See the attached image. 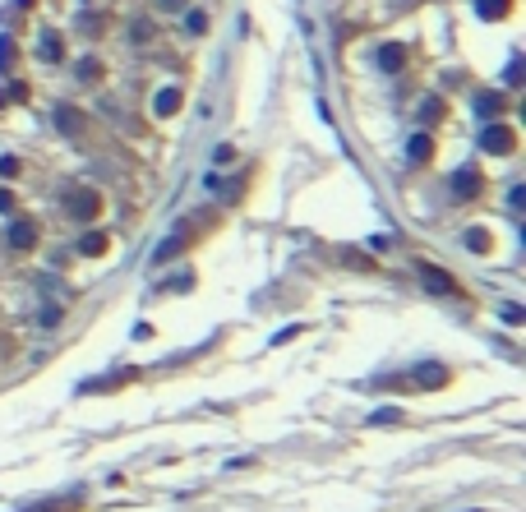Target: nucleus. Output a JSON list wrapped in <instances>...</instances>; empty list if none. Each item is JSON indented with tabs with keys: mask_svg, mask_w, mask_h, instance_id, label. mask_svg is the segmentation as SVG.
Here are the masks:
<instances>
[{
	"mask_svg": "<svg viewBox=\"0 0 526 512\" xmlns=\"http://www.w3.org/2000/svg\"><path fill=\"white\" fill-rule=\"evenodd\" d=\"M420 116H425V120H439V116H443V107H439V97H430V102L420 107Z\"/></svg>",
	"mask_w": 526,
	"mask_h": 512,
	"instance_id": "obj_15",
	"label": "nucleus"
},
{
	"mask_svg": "<svg viewBox=\"0 0 526 512\" xmlns=\"http://www.w3.org/2000/svg\"><path fill=\"white\" fill-rule=\"evenodd\" d=\"M480 148H485V153H494V157L512 153V148H517V129H508V125H490V129L480 134Z\"/></svg>",
	"mask_w": 526,
	"mask_h": 512,
	"instance_id": "obj_1",
	"label": "nucleus"
},
{
	"mask_svg": "<svg viewBox=\"0 0 526 512\" xmlns=\"http://www.w3.org/2000/svg\"><path fill=\"white\" fill-rule=\"evenodd\" d=\"M157 5H162V10H180V0H157Z\"/></svg>",
	"mask_w": 526,
	"mask_h": 512,
	"instance_id": "obj_21",
	"label": "nucleus"
},
{
	"mask_svg": "<svg viewBox=\"0 0 526 512\" xmlns=\"http://www.w3.org/2000/svg\"><path fill=\"white\" fill-rule=\"evenodd\" d=\"M420 383L439 388V383H443V370H439V365H425V370H420Z\"/></svg>",
	"mask_w": 526,
	"mask_h": 512,
	"instance_id": "obj_14",
	"label": "nucleus"
},
{
	"mask_svg": "<svg viewBox=\"0 0 526 512\" xmlns=\"http://www.w3.org/2000/svg\"><path fill=\"white\" fill-rule=\"evenodd\" d=\"M5 61H14V42H0V65Z\"/></svg>",
	"mask_w": 526,
	"mask_h": 512,
	"instance_id": "obj_20",
	"label": "nucleus"
},
{
	"mask_svg": "<svg viewBox=\"0 0 526 512\" xmlns=\"http://www.w3.org/2000/svg\"><path fill=\"white\" fill-rule=\"evenodd\" d=\"M503 78H508V83H522V61H512V65H508V74H503Z\"/></svg>",
	"mask_w": 526,
	"mask_h": 512,
	"instance_id": "obj_19",
	"label": "nucleus"
},
{
	"mask_svg": "<svg viewBox=\"0 0 526 512\" xmlns=\"http://www.w3.org/2000/svg\"><path fill=\"white\" fill-rule=\"evenodd\" d=\"M180 102H185V97H180V88H162V93L153 97V111H157V116H176V111H180Z\"/></svg>",
	"mask_w": 526,
	"mask_h": 512,
	"instance_id": "obj_4",
	"label": "nucleus"
},
{
	"mask_svg": "<svg viewBox=\"0 0 526 512\" xmlns=\"http://www.w3.org/2000/svg\"><path fill=\"white\" fill-rule=\"evenodd\" d=\"M61 37H56V32H47V37H42V47H37V56H42V61H61Z\"/></svg>",
	"mask_w": 526,
	"mask_h": 512,
	"instance_id": "obj_9",
	"label": "nucleus"
},
{
	"mask_svg": "<svg viewBox=\"0 0 526 512\" xmlns=\"http://www.w3.org/2000/svg\"><path fill=\"white\" fill-rule=\"evenodd\" d=\"M56 120H61V129H70V134H74V129H78V120H74V116H70V107H61V116H56Z\"/></svg>",
	"mask_w": 526,
	"mask_h": 512,
	"instance_id": "obj_18",
	"label": "nucleus"
},
{
	"mask_svg": "<svg viewBox=\"0 0 526 512\" xmlns=\"http://www.w3.org/2000/svg\"><path fill=\"white\" fill-rule=\"evenodd\" d=\"M480 19H508L512 14V0H476Z\"/></svg>",
	"mask_w": 526,
	"mask_h": 512,
	"instance_id": "obj_7",
	"label": "nucleus"
},
{
	"mask_svg": "<svg viewBox=\"0 0 526 512\" xmlns=\"http://www.w3.org/2000/svg\"><path fill=\"white\" fill-rule=\"evenodd\" d=\"M83 254H102V249H107V235H83Z\"/></svg>",
	"mask_w": 526,
	"mask_h": 512,
	"instance_id": "obj_13",
	"label": "nucleus"
},
{
	"mask_svg": "<svg viewBox=\"0 0 526 512\" xmlns=\"http://www.w3.org/2000/svg\"><path fill=\"white\" fill-rule=\"evenodd\" d=\"M129 32H134V42H139V47H143V42H148V37H153V28H148L143 19H139V23H134V28H129Z\"/></svg>",
	"mask_w": 526,
	"mask_h": 512,
	"instance_id": "obj_17",
	"label": "nucleus"
},
{
	"mask_svg": "<svg viewBox=\"0 0 526 512\" xmlns=\"http://www.w3.org/2000/svg\"><path fill=\"white\" fill-rule=\"evenodd\" d=\"M466 245H471V249H490V235H485V231H471V235H466Z\"/></svg>",
	"mask_w": 526,
	"mask_h": 512,
	"instance_id": "obj_16",
	"label": "nucleus"
},
{
	"mask_svg": "<svg viewBox=\"0 0 526 512\" xmlns=\"http://www.w3.org/2000/svg\"><path fill=\"white\" fill-rule=\"evenodd\" d=\"M402 65H406V51L397 47V42H392V47H383V51H379V70H388V74H397Z\"/></svg>",
	"mask_w": 526,
	"mask_h": 512,
	"instance_id": "obj_5",
	"label": "nucleus"
},
{
	"mask_svg": "<svg viewBox=\"0 0 526 512\" xmlns=\"http://www.w3.org/2000/svg\"><path fill=\"white\" fill-rule=\"evenodd\" d=\"M70 213H74L78 222H93L97 217V194L93 189H74V194H70Z\"/></svg>",
	"mask_w": 526,
	"mask_h": 512,
	"instance_id": "obj_3",
	"label": "nucleus"
},
{
	"mask_svg": "<svg viewBox=\"0 0 526 512\" xmlns=\"http://www.w3.org/2000/svg\"><path fill=\"white\" fill-rule=\"evenodd\" d=\"M32 240H37V226H32V222H14V226H10V245L14 249H28Z\"/></svg>",
	"mask_w": 526,
	"mask_h": 512,
	"instance_id": "obj_6",
	"label": "nucleus"
},
{
	"mask_svg": "<svg viewBox=\"0 0 526 512\" xmlns=\"http://www.w3.org/2000/svg\"><path fill=\"white\" fill-rule=\"evenodd\" d=\"M448 185H452V199H476V194H480V171L476 167H462Z\"/></svg>",
	"mask_w": 526,
	"mask_h": 512,
	"instance_id": "obj_2",
	"label": "nucleus"
},
{
	"mask_svg": "<svg viewBox=\"0 0 526 512\" xmlns=\"http://www.w3.org/2000/svg\"><path fill=\"white\" fill-rule=\"evenodd\" d=\"M425 277H430V286H434V291H443V295L452 291V281L443 277V273H439V268H425Z\"/></svg>",
	"mask_w": 526,
	"mask_h": 512,
	"instance_id": "obj_12",
	"label": "nucleus"
},
{
	"mask_svg": "<svg viewBox=\"0 0 526 512\" xmlns=\"http://www.w3.org/2000/svg\"><path fill=\"white\" fill-rule=\"evenodd\" d=\"M476 107H480V116H490V120H494L498 111H503V97H498V93H485V97L476 102Z\"/></svg>",
	"mask_w": 526,
	"mask_h": 512,
	"instance_id": "obj_10",
	"label": "nucleus"
},
{
	"mask_svg": "<svg viewBox=\"0 0 526 512\" xmlns=\"http://www.w3.org/2000/svg\"><path fill=\"white\" fill-rule=\"evenodd\" d=\"M78 78H83V83H97V78H102V65L97 61H78Z\"/></svg>",
	"mask_w": 526,
	"mask_h": 512,
	"instance_id": "obj_11",
	"label": "nucleus"
},
{
	"mask_svg": "<svg viewBox=\"0 0 526 512\" xmlns=\"http://www.w3.org/2000/svg\"><path fill=\"white\" fill-rule=\"evenodd\" d=\"M406 153H411V162H430V157H434V139H430V134H416V139L406 143Z\"/></svg>",
	"mask_w": 526,
	"mask_h": 512,
	"instance_id": "obj_8",
	"label": "nucleus"
}]
</instances>
